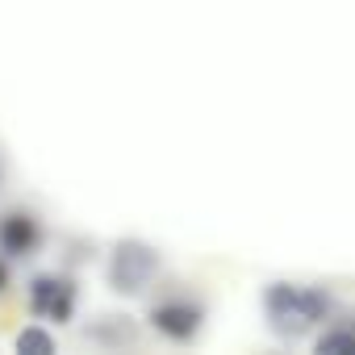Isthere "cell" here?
Masks as SVG:
<instances>
[{"label":"cell","mask_w":355,"mask_h":355,"mask_svg":"<svg viewBox=\"0 0 355 355\" xmlns=\"http://www.w3.org/2000/svg\"><path fill=\"white\" fill-rule=\"evenodd\" d=\"M263 322L276 338L284 343H301L313 338L322 330V322H330L334 313V297L322 284H301V280H272L259 297Z\"/></svg>","instance_id":"6da1fadb"},{"label":"cell","mask_w":355,"mask_h":355,"mask_svg":"<svg viewBox=\"0 0 355 355\" xmlns=\"http://www.w3.org/2000/svg\"><path fill=\"white\" fill-rule=\"evenodd\" d=\"M159 251L142 239H121L109 247V259H105V284L109 293L117 297H146L150 284L159 280Z\"/></svg>","instance_id":"7a4b0ae2"},{"label":"cell","mask_w":355,"mask_h":355,"mask_svg":"<svg viewBox=\"0 0 355 355\" xmlns=\"http://www.w3.org/2000/svg\"><path fill=\"white\" fill-rule=\"evenodd\" d=\"M146 322L167 343H193L205 330V301L189 293H163L146 305Z\"/></svg>","instance_id":"3957f363"},{"label":"cell","mask_w":355,"mask_h":355,"mask_svg":"<svg viewBox=\"0 0 355 355\" xmlns=\"http://www.w3.org/2000/svg\"><path fill=\"white\" fill-rule=\"evenodd\" d=\"M76 305H80L76 276H67V272H38V276H30V284H26V309H30V318L67 326L76 318Z\"/></svg>","instance_id":"277c9868"},{"label":"cell","mask_w":355,"mask_h":355,"mask_svg":"<svg viewBox=\"0 0 355 355\" xmlns=\"http://www.w3.org/2000/svg\"><path fill=\"white\" fill-rule=\"evenodd\" d=\"M46 243V230L38 222V214L30 209H9L0 214V255H9L13 263L17 259H34Z\"/></svg>","instance_id":"5b68a950"},{"label":"cell","mask_w":355,"mask_h":355,"mask_svg":"<svg viewBox=\"0 0 355 355\" xmlns=\"http://www.w3.org/2000/svg\"><path fill=\"white\" fill-rule=\"evenodd\" d=\"M84 338L96 343V347H134L138 330H134V318H125V313H105V318H96V322L84 330Z\"/></svg>","instance_id":"8992f818"},{"label":"cell","mask_w":355,"mask_h":355,"mask_svg":"<svg viewBox=\"0 0 355 355\" xmlns=\"http://www.w3.org/2000/svg\"><path fill=\"white\" fill-rule=\"evenodd\" d=\"M318 355H355V326L351 322H330L313 334Z\"/></svg>","instance_id":"52a82bcc"},{"label":"cell","mask_w":355,"mask_h":355,"mask_svg":"<svg viewBox=\"0 0 355 355\" xmlns=\"http://www.w3.org/2000/svg\"><path fill=\"white\" fill-rule=\"evenodd\" d=\"M13 347L21 351V355H55V334L46 330V322H34V326H26L17 338H13Z\"/></svg>","instance_id":"ba28073f"},{"label":"cell","mask_w":355,"mask_h":355,"mask_svg":"<svg viewBox=\"0 0 355 355\" xmlns=\"http://www.w3.org/2000/svg\"><path fill=\"white\" fill-rule=\"evenodd\" d=\"M9 263H13L9 255H0V297H5V293L13 288V268H9Z\"/></svg>","instance_id":"9c48e42d"}]
</instances>
